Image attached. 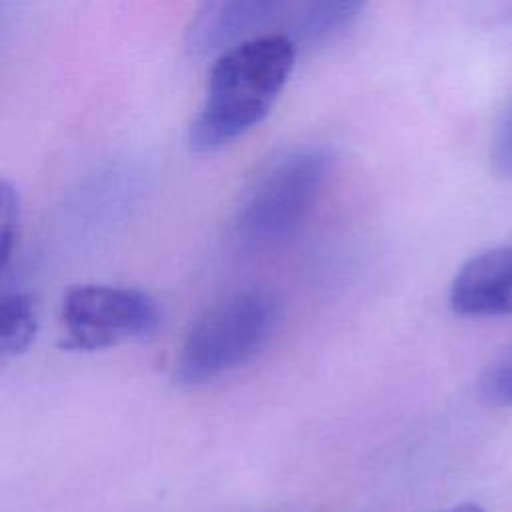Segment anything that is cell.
I'll return each instance as SVG.
<instances>
[{
    "instance_id": "obj_7",
    "label": "cell",
    "mask_w": 512,
    "mask_h": 512,
    "mask_svg": "<svg viewBox=\"0 0 512 512\" xmlns=\"http://www.w3.org/2000/svg\"><path fill=\"white\" fill-rule=\"evenodd\" d=\"M38 330L36 304L26 292H8L0 300V350L2 356L26 352Z\"/></svg>"
},
{
    "instance_id": "obj_2",
    "label": "cell",
    "mask_w": 512,
    "mask_h": 512,
    "mask_svg": "<svg viewBox=\"0 0 512 512\" xmlns=\"http://www.w3.org/2000/svg\"><path fill=\"white\" fill-rule=\"evenodd\" d=\"M280 318L276 298L262 288L230 294L206 310L188 330L174 364L182 386L210 382L262 352Z\"/></svg>"
},
{
    "instance_id": "obj_11",
    "label": "cell",
    "mask_w": 512,
    "mask_h": 512,
    "mask_svg": "<svg viewBox=\"0 0 512 512\" xmlns=\"http://www.w3.org/2000/svg\"><path fill=\"white\" fill-rule=\"evenodd\" d=\"M492 166L500 176L512 178V104L504 112L492 142Z\"/></svg>"
},
{
    "instance_id": "obj_5",
    "label": "cell",
    "mask_w": 512,
    "mask_h": 512,
    "mask_svg": "<svg viewBox=\"0 0 512 512\" xmlns=\"http://www.w3.org/2000/svg\"><path fill=\"white\" fill-rule=\"evenodd\" d=\"M448 302L464 318L512 316V244L466 260L452 278Z\"/></svg>"
},
{
    "instance_id": "obj_10",
    "label": "cell",
    "mask_w": 512,
    "mask_h": 512,
    "mask_svg": "<svg viewBox=\"0 0 512 512\" xmlns=\"http://www.w3.org/2000/svg\"><path fill=\"white\" fill-rule=\"evenodd\" d=\"M480 396L496 406H512V348L486 366L478 380Z\"/></svg>"
},
{
    "instance_id": "obj_4",
    "label": "cell",
    "mask_w": 512,
    "mask_h": 512,
    "mask_svg": "<svg viewBox=\"0 0 512 512\" xmlns=\"http://www.w3.org/2000/svg\"><path fill=\"white\" fill-rule=\"evenodd\" d=\"M60 320L66 346L92 352L154 332L160 306L138 288L76 284L62 298Z\"/></svg>"
},
{
    "instance_id": "obj_12",
    "label": "cell",
    "mask_w": 512,
    "mask_h": 512,
    "mask_svg": "<svg viewBox=\"0 0 512 512\" xmlns=\"http://www.w3.org/2000/svg\"><path fill=\"white\" fill-rule=\"evenodd\" d=\"M440 512H486L482 506L474 504V502H466V504H458L454 508H448V510H440Z\"/></svg>"
},
{
    "instance_id": "obj_8",
    "label": "cell",
    "mask_w": 512,
    "mask_h": 512,
    "mask_svg": "<svg viewBox=\"0 0 512 512\" xmlns=\"http://www.w3.org/2000/svg\"><path fill=\"white\" fill-rule=\"evenodd\" d=\"M366 0H306L296 32L302 42L316 44L346 28L364 8Z\"/></svg>"
},
{
    "instance_id": "obj_6",
    "label": "cell",
    "mask_w": 512,
    "mask_h": 512,
    "mask_svg": "<svg viewBox=\"0 0 512 512\" xmlns=\"http://www.w3.org/2000/svg\"><path fill=\"white\" fill-rule=\"evenodd\" d=\"M280 4L282 0H206L192 24L190 46L208 54L240 44L270 20Z\"/></svg>"
},
{
    "instance_id": "obj_9",
    "label": "cell",
    "mask_w": 512,
    "mask_h": 512,
    "mask_svg": "<svg viewBox=\"0 0 512 512\" xmlns=\"http://www.w3.org/2000/svg\"><path fill=\"white\" fill-rule=\"evenodd\" d=\"M22 208L14 186L8 180L0 184V268L6 270L12 262V254L20 234Z\"/></svg>"
},
{
    "instance_id": "obj_3",
    "label": "cell",
    "mask_w": 512,
    "mask_h": 512,
    "mask_svg": "<svg viewBox=\"0 0 512 512\" xmlns=\"http://www.w3.org/2000/svg\"><path fill=\"white\" fill-rule=\"evenodd\" d=\"M332 154L310 146L270 164L242 198L234 230L242 244L266 248L290 238L318 204L330 174Z\"/></svg>"
},
{
    "instance_id": "obj_1",
    "label": "cell",
    "mask_w": 512,
    "mask_h": 512,
    "mask_svg": "<svg viewBox=\"0 0 512 512\" xmlns=\"http://www.w3.org/2000/svg\"><path fill=\"white\" fill-rule=\"evenodd\" d=\"M294 62L296 46L286 36L248 38L226 48L210 70L202 108L190 126V146L218 150L258 126L284 90Z\"/></svg>"
}]
</instances>
